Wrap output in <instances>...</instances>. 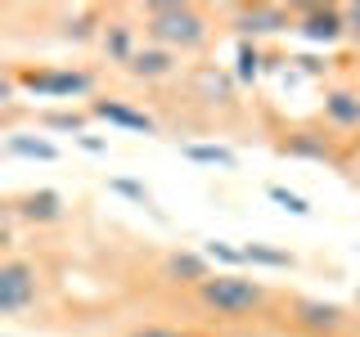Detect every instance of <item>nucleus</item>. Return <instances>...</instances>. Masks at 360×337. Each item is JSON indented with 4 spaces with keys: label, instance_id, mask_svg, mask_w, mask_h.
Masks as SVG:
<instances>
[{
    "label": "nucleus",
    "instance_id": "obj_22",
    "mask_svg": "<svg viewBox=\"0 0 360 337\" xmlns=\"http://www.w3.org/2000/svg\"><path fill=\"white\" fill-rule=\"evenodd\" d=\"M266 198L275 202V207H284L288 216H311V202L302 194H292V189H284V185H266Z\"/></svg>",
    "mask_w": 360,
    "mask_h": 337
},
{
    "label": "nucleus",
    "instance_id": "obj_1",
    "mask_svg": "<svg viewBox=\"0 0 360 337\" xmlns=\"http://www.w3.org/2000/svg\"><path fill=\"white\" fill-rule=\"evenodd\" d=\"M135 14H140L144 41L172 54H202L217 37L212 14L189 0H149V5H135Z\"/></svg>",
    "mask_w": 360,
    "mask_h": 337
},
{
    "label": "nucleus",
    "instance_id": "obj_24",
    "mask_svg": "<svg viewBox=\"0 0 360 337\" xmlns=\"http://www.w3.org/2000/svg\"><path fill=\"white\" fill-rule=\"evenodd\" d=\"M108 189H112V194H122V198H131V202H140V207H149V211H158L153 207V198H149V189H144V185H135V180H108Z\"/></svg>",
    "mask_w": 360,
    "mask_h": 337
},
{
    "label": "nucleus",
    "instance_id": "obj_4",
    "mask_svg": "<svg viewBox=\"0 0 360 337\" xmlns=\"http://www.w3.org/2000/svg\"><path fill=\"white\" fill-rule=\"evenodd\" d=\"M221 14L230 18V27H234L239 41H262V37L297 32L292 5H279V0H243V5H225Z\"/></svg>",
    "mask_w": 360,
    "mask_h": 337
},
{
    "label": "nucleus",
    "instance_id": "obj_5",
    "mask_svg": "<svg viewBox=\"0 0 360 337\" xmlns=\"http://www.w3.org/2000/svg\"><path fill=\"white\" fill-rule=\"evenodd\" d=\"M284 315H288V329L297 337H347V333H352V310L338 306V301L288 297Z\"/></svg>",
    "mask_w": 360,
    "mask_h": 337
},
{
    "label": "nucleus",
    "instance_id": "obj_21",
    "mask_svg": "<svg viewBox=\"0 0 360 337\" xmlns=\"http://www.w3.org/2000/svg\"><path fill=\"white\" fill-rule=\"evenodd\" d=\"M86 121H90V112H41L45 131H72V140L86 135Z\"/></svg>",
    "mask_w": 360,
    "mask_h": 337
},
{
    "label": "nucleus",
    "instance_id": "obj_19",
    "mask_svg": "<svg viewBox=\"0 0 360 337\" xmlns=\"http://www.w3.org/2000/svg\"><path fill=\"white\" fill-rule=\"evenodd\" d=\"M243 261L248 265H266V270H292L297 256L284 252V247H270V243H243Z\"/></svg>",
    "mask_w": 360,
    "mask_h": 337
},
{
    "label": "nucleus",
    "instance_id": "obj_6",
    "mask_svg": "<svg viewBox=\"0 0 360 337\" xmlns=\"http://www.w3.org/2000/svg\"><path fill=\"white\" fill-rule=\"evenodd\" d=\"M275 149L284 157H297V162H329L342 166V149H338V135L324 126V121H302V126H284L275 135Z\"/></svg>",
    "mask_w": 360,
    "mask_h": 337
},
{
    "label": "nucleus",
    "instance_id": "obj_18",
    "mask_svg": "<svg viewBox=\"0 0 360 337\" xmlns=\"http://www.w3.org/2000/svg\"><path fill=\"white\" fill-rule=\"evenodd\" d=\"M180 157L194 166H221V171H239V153L225 149V144H180Z\"/></svg>",
    "mask_w": 360,
    "mask_h": 337
},
{
    "label": "nucleus",
    "instance_id": "obj_9",
    "mask_svg": "<svg viewBox=\"0 0 360 337\" xmlns=\"http://www.w3.org/2000/svg\"><path fill=\"white\" fill-rule=\"evenodd\" d=\"M320 121L338 135V140L360 135V86H347V81L324 86V95H320Z\"/></svg>",
    "mask_w": 360,
    "mask_h": 337
},
{
    "label": "nucleus",
    "instance_id": "obj_25",
    "mask_svg": "<svg viewBox=\"0 0 360 337\" xmlns=\"http://www.w3.org/2000/svg\"><path fill=\"white\" fill-rule=\"evenodd\" d=\"M342 18H347V41L360 50V0H347V5H342Z\"/></svg>",
    "mask_w": 360,
    "mask_h": 337
},
{
    "label": "nucleus",
    "instance_id": "obj_8",
    "mask_svg": "<svg viewBox=\"0 0 360 337\" xmlns=\"http://www.w3.org/2000/svg\"><path fill=\"white\" fill-rule=\"evenodd\" d=\"M292 18H297V37L307 45H329L347 41V18H342V5H324V0H297L292 5Z\"/></svg>",
    "mask_w": 360,
    "mask_h": 337
},
{
    "label": "nucleus",
    "instance_id": "obj_11",
    "mask_svg": "<svg viewBox=\"0 0 360 337\" xmlns=\"http://www.w3.org/2000/svg\"><path fill=\"white\" fill-rule=\"evenodd\" d=\"M90 117H99V121H108V126H117V131H140V135H158V117H149L144 108H135L127 104V99H117V95H95L86 104Z\"/></svg>",
    "mask_w": 360,
    "mask_h": 337
},
{
    "label": "nucleus",
    "instance_id": "obj_29",
    "mask_svg": "<svg viewBox=\"0 0 360 337\" xmlns=\"http://www.w3.org/2000/svg\"><path fill=\"white\" fill-rule=\"evenodd\" d=\"M356 306H360V288H356Z\"/></svg>",
    "mask_w": 360,
    "mask_h": 337
},
{
    "label": "nucleus",
    "instance_id": "obj_16",
    "mask_svg": "<svg viewBox=\"0 0 360 337\" xmlns=\"http://www.w3.org/2000/svg\"><path fill=\"white\" fill-rule=\"evenodd\" d=\"M194 86H198V99L207 104H221V108H234V77L217 63H198L194 67Z\"/></svg>",
    "mask_w": 360,
    "mask_h": 337
},
{
    "label": "nucleus",
    "instance_id": "obj_14",
    "mask_svg": "<svg viewBox=\"0 0 360 337\" xmlns=\"http://www.w3.org/2000/svg\"><path fill=\"white\" fill-rule=\"evenodd\" d=\"M212 275H217V270H212V261L202 252H167V261H162V279H167V284L189 288V292L202 288Z\"/></svg>",
    "mask_w": 360,
    "mask_h": 337
},
{
    "label": "nucleus",
    "instance_id": "obj_3",
    "mask_svg": "<svg viewBox=\"0 0 360 337\" xmlns=\"http://www.w3.org/2000/svg\"><path fill=\"white\" fill-rule=\"evenodd\" d=\"M14 77L37 99H95V72L90 67H50V63H14Z\"/></svg>",
    "mask_w": 360,
    "mask_h": 337
},
{
    "label": "nucleus",
    "instance_id": "obj_17",
    "mask_svg": "<svg viewBox=\"0 0 360 337\" xmlns=\"http://www.w3.org/2000/svg\"><path fill=\"white\" fill-rule=\"evenodd\" d=\"M5 153L9 157H27V162H59V144H50L45 135H22V131L5 135Z\"/></svg>",
    "mask_w": 360,
    "mask_h": 337
},
{
    "label": "nucleus",
    "instance_id": "obj_2",
    "mask_svg": "<svg viewBox=\"0 0 360 337\" xmlns=\"http://www.w3.org/2000/svg\"><path fill=\"white\" fill-rule=\"evenodd\" d=\"M194 301H198L202 315H212V319L239 329V324H252L257 315L270 310L275 292H270L262 279H248V275H239V270H217L202 288H194Z\"/></svg>",
    "mask_w": 360,
    "mask_h": 337
},
{
    "label": "nucleus",
    "instance_id": "obj_26",
    "mask_svg": "<svg viewBox=\"0 0 360 337\" xmlns=\"http://www.w3.org/2000/svg\"><path fill=\"white\" fill-rule=\"evenodd\" d=\"M131 337H194V333L176 329V324H144V329H131Z\"/></svg>",
    "mask_w": 360,
    "mask_h": 337
},
{
    "label": "nucleus",
    "instance_id": "obj_13",
    "mask_svg": "<svg viewBox=\"0 0 360 337\" xmlns=\"http://www.w3.org/2000/svg\"><path fill=\"white\" fill-rule=\"evenodd\" d=\"M122 72L127 77H135V81H167V77H176L180 72V54H172V50H162V45H149L144 41L140 45V54H135V59L122 67Z\"/></svg>",
    "mask_w": 360,
    "mask_h": 337
},
{
    "label": "nucleus",
    "instance_id": "obj_27",
    "mask_svg": "<svg viewBox=\"0 0 360 337\" xmlns=\"http://www.w3.org/2000/svg\"><path fill=\"white\" fill-rule=\"evenodd\" d=\"M77 144H82L86 153H108V140H95V135H77Z\"/></svg>",
    "mask_w": 360,
    "mask_h": 337
},
{
    "label": "nucleus",
    "instance_id": "obj_23",
    "mask_svg": "<svg viewBox=\"0 0 360 337\" xmlns=\"http://www.w3.org/2000/svg\"><path fill=\"white\" fill-rule=\"evenodd\" d=\"M198 252L207 256V261L230 265V270H234V265H248V261H243V247H230V243H221V239H207V243L198 247Z\"/></svg>",
    "mask_w": 360,
    "mask_h": 337
},
{
    "label": "nucleus",
    "instance_id": "obj_10",
    "mask_svg": "<svg viewBox=\"0 0 360 337\" xmlns=\"http://www.w3.org/2000/svg\"><path fill=\"white\" fill-rule=\"evenodd\" d=\"M140 22L127 18V14H108L104 18V32H99V50H104V59L108 63H117V67H127L135 54H140Z\"/></svg>",
    "mask_w": 360,
    "mask_h": 337
},
{
    "label": "nucleus",
    "instance_id": "obj_7",
    "mask_svg": "<svg viewBox=\"0 0 360 337\" xmlns=\"http://www.w3.org/2000/svg\"><path fill=\"white\" fill-rule=\"evenodd\" d=\"M41 297V270L27 256H5L0 261V315L18 319L22 310H32Z\"/></svg>",
    "mask_w": 360,
    "mask_h": 337
},
{
    "label": "nucleus",
    "instance_id": "obj_28",
    "mask_svg": "<svg viewBox=\"0 0 360 337\" xmlns=\"http://www.w3.org/2000/svg\"><path fill=\"white\" fill-rule=\"evenodd\" d=\"M221 337H262V333H252L248 324H239V329H230V333H221Z\"/></svg>",
    "mask_w": 360,
    "mask_h": 337
},
{
    "label": "nucleus",
    "instance_id": "obj_20",
    "mask_svg": "<svg viewBox=\"0 0 360 337\" xmlns=\"http://www.w3.org/2000/svg\"><path fill=\"white\" fill-rule=\"evenodd\" d=\"M234 63H239V67H234V77H239L243 86H252L257 77L266 72V54H262V45H257V41H239V50H234Z\"/></svg>",
    "mask_w": 360,
    "mask_h": 337
},
{
    "label": "nucleus",
    "instance_id": "obj_12",
    "mask_svg": "<svg viewBox=\"0 0 360 337\" xmlns=\"http://www.w3.org/2000/svg\"><path fill=\"white\" fill-rule=\"evenodd\" d=\"M9 207L22 225H59L68 216V198L59 189H27V194L9 198Z\"/></svg>",
    "mask_w": 360,
    "mask_h": 337
},
{
    "label": "nucleus",
    "instance_id": "obj_15",
    "mask_svg": "<svg viewBox=\"0 0 360 337\" xmlns=\"http://www.w3.org/2000/svg\"><path fill=\"white\" fill-rule=\"evenodd\" d=\"M104 18H108V9H104V5H77V9H63V18H59V37H63V41H72V45H90V41L99 45Z\"/></svg>",
    "mask_w": 360,
    "mask_h": 337
}]
</instances>
